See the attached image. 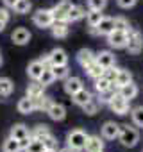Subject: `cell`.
Segmentation results:
<instances>
[{
    "label": "cell",
    "mask_w": 143,
    "mask_h": 152,
    "mask_svg": "<svg viewBox=\"0 0 143 152\" xmlns=\"http://www.w3.org/2000/svg\"><path fill=\"white\" fill-rule=\"evenodd\" d=\"M118 140H120V143L123 147H134L139 141V132H138V129L131 127L129 124H123V125H120Z\"/></svg>",
    "instance_id": "1"
},
{
    "label": "cell",
    "mask_w": 143,
    "mask_h": 152,
    "mask_svg": "<svg viewBox=\"0 0 143 152\" xmlns=\"http://www.w3.org/2000/svg\"><path fill=\"white\" fill-rule=\"evenodd\" d=\"M88 136H90V134H86L82 129H74V131H72V132L68 134L66 143H68V147H70L72 150L81 152V150H84V147H86Z\"/></svg>",
    "instance_id": "2"
},
{
    "label": "cell",
    "mask_w": 143,
    "mask_h": 152,
    "mask_svg": "<svg viewBox=\"0 0 143 152\" xmlns=\"http://www.w3.org/2000/svg\"><path fill=\"white\" fill-rule=\"evenodd\" d=\"M109 107H111V111H113V113H116V115L123 116V115H127V113L131 111V100L123 99V97L116 91V93H115V97H113V99H111V102H109Z\"/></svg>",
    "instance_id": "3"
},
{
    "label": "cell",
    "mask_w": 143,
    "mask_h": 152,
    "mask_svg": "<svg viewBox=\"0 0 143 152\" xmlns=\"http://www.w3.org/2000/svg\"><path fill=\"white\" fill-rule=\"evenodd\" d=\"M32 22H34V25L39 27V29H48V27H52V23H54V15H52L50 9H39V11L34 13Z\"/></svg>",
    "instance_id": "4"
},
{
    "label": "cell",
    "mask_w": 143,
    "mask_h": 152,
    "mask_svg": "<svg viewBox=\"0 0 143 152\" xmlns=\"http://www.w3.org/2000/svg\"><path fill=\"white\" fill-rule=\"evenodd\" d=\"M127 32H129V41H127L125 48L131 54H139L143 50V36H141V32L136 31V29H129Z\"/></svg>",
    "instance_id": "5"
},
{
    "label": "cell",
    "mask_w": 143,
    "mask_h": 152,
    "mask_svg": "<svg viewBox=\"0 0 143 152\" xmlns=\"http://www.w3.org/2000/svg\"><path fill=\"white\" fill-rule=\"evenodd\" d=\"M107 41L113 48H125L129 41V32L127 31H118L115 29L111 34H107Z\"/></svg>",
    "instance_id": "6"
},
{
    "label": "cell",
    "mask_w": 143,
    "mask_h": 152,
    "mask_svg": "<svg viewBox=\"0 0 143 152\" xmlns=\"http://www.w3.org/2000/svg\"><path fill=\"white\" fill-rule=\"evenodd\" d=\"M74 6L70 2V0H61L59 4H55L50 11H52V15H54V20H59V22H66V16H68V11H70V7Z\"/></svg>",
    "instance_id": "7"
},
{
    "label": "cell",
    "mask_w": 143,
    "mask_h": 152,
    "mask_svg": "<svg viewBox=\"0 0 143 152\" xmlns=\"http://www.w3.org/2000/svg\"><path fill=\"white\" fill-rule=\"evenodd\" d=\"M47 70V66H45V63L41 61V59H38V61H32V63H29V66H27V75L32 79V81H38L39 77H41V73Z\"/></svg>",
    "instance_id": "8"
},
{
    "label": "cell",
    "mask_w": 143,
    "mask_h": 152,
    "mask_svg": "<svg viewBox=\"0 0 143 152\" xmlns=\"http://www.w3.org/2000/svg\"><path fill=\"white\" fill-rule=\"evenodd\" d=\"M11 39H13V43H15V45L23 47V45H27V43L31 41V32H29L25 27H18V29H15V31H13Z\"/></svg>",
    "instance_id": "9"
},
{
    "label": "cell",
    "mask_w": 143,
    "mask_h": 152,
    "mask_svg": "<svg viewBox=\"0 0 143 152\" xmlns=\"http://www.w3.org/2000/svg\"><path fill=\"white\" fill-rule=\"evenodd\" d=\"M100 134H102L104 140H115L120 134V125L116 122H106L100 129Z\"/></svg>",
    "instance_id": "10"
},
{
    "label": "cell",
    "mask_w": 143,
    "mask_h": 152,
    "mask_svg": "<svg viewBox=\"0 0 143 152\" xmlns=\"http://www.w3.org/2000/svg\"><path fill=\"white\" fill-rule=\"evenodd\" d=\"M82 88H84V84H82L81 77H70V75H68V77L64 79V91L68 95H74V93H77Z\"/></svg>",
    "instance_id": "11"
},
{
    "label": "cell",
    "mask_w": 143,
    "mask_h": 152,
    "mask_svg": "<svg viewBox=\"0 0 143 152\" xmlns=\"http://www.w3.org/2000/svg\"><path fill=\"white\" fill-rule=\"evenodd\" d=\"M113 31H115V18H111V16H104V18L100 20V23L97 25L98 36H107V34H111Z\"/></svg>",
    "instance_id": "12"
},
{
    "label": "cell",
    "mask_w": 143,
    "mask_h": 152,
    "mask_svg": "<svg viewBox=\"0 0 143 152\" xmlns=\"http://www.w3.org/2000/svg\"><path fill=\"white\" fill-rule=\"evenodd\" d=\"M47 113H48V116H50L52 120H55V122H61V120H64V116H66V107H64L63 104L52 102V106L47 109Z\"/></svg>",
    "instance_id": "13"
},
{
    "label": "cell",
    "mask_w": 143,
    "mask_h": 152,
    "mask_svg": "<svg viewBox=\"0 0 143 152\" xmlns=\"http://www.w3.org/2000/svg\"><path fill=\"white\" fill-rule=\"evenodd\" d=\"M95 61H97L102 68L115 66V56H113L109 50H100L98 54H95Z\"/></svg>",
    "instance_id": "14"
},
{
    "label": "cell",
    "mask_w": 143,
    "mask_h": 152,
    "mask_svg": "<svg viewBox=\"0 0 143 152\" xmlns=\"http://www.w3.org/2000/svg\"><path fill=\"white\" fill-rule=\"evenodd\" d=\"M48 59H50V64L55 66V64H68V56L63 48H54L50 54H48Z\"/></svg>",
    "instance_id": "15"
},
{
    "label": "cell",
    "mask_w": 143,
    "mask_h": 152,
    "mask_svg": "<svg viewBox=\"0 0 143 152\" xmlns=\"http://www.w3.org/2000/svg\"><path fill=\"white\" fill-rule=\"evenodd\" d=\"M84 150L86 152H104V141H102V138L100 136H88Z\"/></svg>",
    "instance_id": "16"
},
{
    "label": "cell",
    "mask_w": 143,
    "mask_h": 152,
    "mask_svg": "<svg viewBox=\"0 0 143 152\" xmlns=\"http://www.w3.org/2000/svg\"><path fill=\"white\" fill-rule=\"evenodd\" d=\"M77 61H79V64L82 68H86L88 64H91L95 61V52H91L90 48H81L77 52Z\"/></svg>",
    "instance_id": "17"
},
{
    "label": "cell",
    "mask_w": 143,
    "mask_h": 152,
    "mask_svg": "<svg viewBox=\"0 0 143 152\" xmlns=\"http://www.w3.org/2000/svg\"><path fill=\"white\" fill-rule=\"evenodd\" d=\"M118 93H120L123 99L132 100V99H136V95H138V86L131 81V83H127V84L120 86V88H118Z\"/></svg>",
    "instance_id": "18"
},
{
    "label": "cell",
    "mask_w": 143,
    "mask_h": 152,
    "mask_svg": "<svg viewBox=\"0 0 143 152\" xmlns=\"http://www.w3.org/2000/svg\"><path fill=\"white\" fill-rule=\"evenodd\" d=\"M52 36L54 38H66L68 36V22H59V20H54L52 23Z\"/></svg>",
    "instance_id": "19"
},
{
    "label": "cell",
    "mask_w": 143,
    "mask_h": 152,
    "mask_svg": "<svg viewBox=\"0 0 143 152\" xmlns=\"http://www.w3.org/2000/svg\"><path fill=\"white\" fill-rule=\"evenodd\" d=\"M11 136L20 141V140H23V138H29V136H31V131H29V127L23 125V124H15V125L11 127Z\"/></svg>",
    "instance_id": "20"
},
{
    "label": "cell",
    "mask_w": 143,
    "mask_h": 152,
    "mask_svg": "<svg viewBox=\"0 0 143 152\" xmlns=\"http://www.w3.org/2000/svg\"><path fill=\"white\" fill-rule=\"evenodd\" d=\"M91 97H93V95H91V93H90L86 88H82V90H79L77 93H74V95H72V100H74L77 106H81V107H82V106H84L88 100H91Z\"/></svg>",
    "instance_id": "21"
},
{
    "label": "cell",
    "mask_w": 143,
    "mask_h": 152,
    "mask_svg": "<svg viewBox=\"0 0 143 152\" xmlns=\"http://www.w3.org/2000/svg\"><path fill=\"white\" fill-rule=\"evenodd\" d=\"M104 70H106V68H102L97 61H93L91 64H88V66L84 68V72L90 75L93 81H95V79H98V77H102V75H104Z\"/></svg>",
    "instance_id": "22"
},
{
    "label": "cell",
    "mask_w": 143,
    "mask_h": 152,
    "mask_svg": "<svg viewBox=\"0 0 143 152\" xmlns=\"http://www.w3.org/2000/svg\"><path fill=\"white\" fill-rule=\"evenodd\" d=\"M32 104H34V109L47 111V109L52 106V99L43 93V95H39V97H34V99H32Z\"/></svg>",
    "instance_id": "23"
},
{
    "label": "cell",
    "mask_w": 143,
    "mask_h": 152,
    "mask_svg": "<svg viewBox=\"0 0 143 152\" xmlns=\"http://www.w3.org/2000/svg\"><path fill=\"white\" fill-rule=\"evenodd\" d=\"M16 107H18V111H20L22 115H31L32 111H36V109H34V104H32V99H31V97H23V99H20Z\"/></svg>",
    "instance_id": "24"
},
{
    "label": "cell",
    "mask_w": 143,
    "mask_h": 152,
    "mask_svg": "<svg viewBox=\"0 0 143 152\" xmlns=\"http://www.w3.org/2000/svg\"><path fill=\"white\" fill-rule=\"evenodd\" d=\"M15 90V83L7 77H0V97H9Z\"/></svg>",
    "instance_id": "25"
},
{
    "label": "cell",
    "mask_w": 143,
    "mask_h": 152,
    "mask_svg": "<svg viewBox=\"0 0 143 152\" xmlns=\"http://www.w3.org/2000/svg\"><path fill=\"white\" fill-rule=\"evenodd\" d=\"M82 16H86L84 7H81V6H72V7H70V11H68L66 22H77V20H81Z\"/></svg>",
    "instance_id": "26"
},
{
    "label": "cell",
    "mask_w": 143,
    "mask_h": 152,
    "mask_svg": "<svg viewBox=\"0 0 143 152\" xmlns=\"http://www.w3.org/2000/svg\"><path fill=\"white\" fill-rule=\"evenodd\" d=\"M43 90H45V86L39 81H34V83H31L27 86V97H31V99L39 97V95H43Z\"/></svg>",
    "instance_id": "27"
},
{
    "label": "cell",
    "mask_w": 143,
    "mask_h": 152,
    "mask_svg": "<svg viewBox=\"0 0 143 152\" xmlns=\"http://www.w3.org/2000/svg\"><path fill=\"white\" fill-rule=\"evenodd\" d=\"M82 109H84V113L86 115H97L98 113V109H100V100L98 99H95V97H91V100H88L84 106H82Z\"/></svg>",
    "instance_id": "28"
},
{
    "label": "cell",
    "mask_w": 143,
    "mask_h": 152,
    "mask_svg": "<svg viewBox=\"0 0 143 152\" xmlns=\"http://www.w3.org/2000/svg\"><path fill=\"white\" fill-rule=\"evenodd\" d=\"M50 134V129H48V125H45V124H39V125H36L32 131H31V138H36V140H43V138H47Z\"/></svg>",
    "instance_id": "29"
},
{
    "label": "cell",
    "mask_w": 143,
    "mask_h": 152,
    "mask_svg": "<svg viewBox=\"0 0 143 152\" xmlns=\"http://www.w3.org/2000/svg\"><path fill=\"white\" fill-rule=\"evenodd\" d=\"M20 150H22L20 148V141L16 138H13V136H9L4 141V145H2V152H20Z\"/></svg>",
    "instance_id": "30"
},
{
    "label": "cell",
    "mask_w": 143,
    "mask_h": 152,
    "mask_svg": "<svg viewBox=\"0 0 143 152\" xmlns=\"http://www.w3.org/2000/svg\"><path fill=\"white\" fill-rule=\"evenodd\" d=\"M131 81H132V73H131L129 70H118L116 81H115V86H116V88H120V86H123V84H127V83H131Z\"/></svg>",
    "instance_id": "31"
},
{
    "label": "cell",
    "mask_w": 143,
    "mask_h": 152,
    "mask_svg": "<svg viewBox=\"0 0 143 152\" xmlns=\"http://www.w3.org/2000/svg\"><path fill=\"white\" fill-rule=\"evenodd\" d=\"M104 18L102 11H95V9H90V13H86V20H88V25L90 27H97L100 23V20Z\"/></svg>",
    "instance_id": "32"
},
{
    "label": "cell",
    "mask_w": 143,
    "mask_h": 152,
    "mask_svg": "<svg viewBox=\"0 0 143 152\" xmlns=\"http://www.w3.org/2000/svg\"><path fill=\"white\" fill-rule=\"evenodd\" d=\"M52 73H54L55 79L64 81L68 77V73H70V68H68V64H55V66H52Z\"/></svg>",
    "instance_id": "33"
},
{
    "label": "cell",
    "mask_w": 143,
    "mask_h": 152,
    "mask_svg": "<svg viewBox=\"0 0 143 152\" xmlns=\"http://www.w3.org/2000/svg\"><path fill=\"white\" fill-rule=\"evenodd\" d=\"M115 84L107 79V77H98V79H95V90H97V93H100V91H106V90H109V88H113Z\"/></svg>",
    "instance_id": "34"
},
{
    "label": "cell",
    "mask_w": 143,
    "mask_h": 152,
    "mask_svg": "<svg viewBox=\"0 0 143 152\" xmlns=\"http://www.w3.org/2000/svg\"><path fill=\"white\" fill-rule=\"evenodd\" d=\"M31 7H32L31 0H18L13 9H15V13H18V15H27V13L31 11Z\"/></svg>",
    "instance_id": "35"
},
{
    "label": "cell",
    "mask_w": 143,
    "mask_h": 152,
    "mask_svg": "<svg viewBox=\"0 0 143 152\" xmlns=\"http://www.w3.org/2000/svg\"><path fill=\"white\" fill-rule=\"evenodd\" d=\"M45 150L47 148H45L43 141L41 140H36V138H31V141H29V145L25 148V152H45Z\"/></svg>",
    "instance_id": "36"
},
{
    "label": "cell",
    "mask_w": 143,
    "mask_h": 152,
    "mask_svg": "<svg viewBox=\"0 0 143 152\" xmlns=\"http://www.w3.org/2000/svg\"><path fill=\"white\" fill-rule=\"evenodd\" d=\"M131 118H132L134 125L143 127V106H138V107L131 109Z\"/></svg>",
    "instance_id": "37"
},
{
    "label": "cell",
    "mask_w": 143,
    "mask_h": 152,
    "mask_svg": "<svg viewBox=\"0 0 143 152\" xmlns=\"http://www.w3.org/2000/svg\"><path fill=\"white\" fill-rule=\"evenodd\" d=\"M45 88L47 86H50V84H54V81H55V77H54V73H52V68H47L43 73H41V77L38 79Z\"/></svg>",
    "instance_id": "38"
},
{
    "label": "cell",
    "mask_w": 143,
    "mask_h": 152,
    "mask_svg": "<svg viewBox=\"0 0 143 152\" xmlns=\"http://www.w3.org/2000/svg\"><path fill=\"white\" fill-rule=\"evenodd\" d=\"M115 90L113 88H109V90H106V91H100L98 93V100H100V104H109L111 102V99L115 97Z\"/></svg>",
    "instance_id": "39"
},
{
    "label": "cell",
    "mask_w": 143,
    "mask_h": 152,
    "mask_svg": "<svg viewBox=\"0 0 143 152\" xmlns=\"http://www.w3.org/2000/svg\"><path fill=\"white\" fill-rule=\"evenodd\" d=\"M115 29H118V31H129L131 27H129L127 18H123V16H116V18H115Z\"/></svg>",
    "instance_id": "40"
},
{
    "label": "cell",
    "mask_w": 143,
    "mask_h": 152,
    "mask_svg": "<svg viewBox=\"0 0 143 152\" xmlns=\"http://www.w3.org/2000/svg\"><path fill=\"white\" fill-rule=\"evenodd\" d=\"M41 141H43L45 148H50V150H57V140H55L52 134H48V136H47V138H43Z\"/></svg>",
    "instance_id": "41"
},
{
    "label": "cell",
    "mask_w": 143,
    "mask_h": 152,
    "mask_svg": "<svg viewBox=\"0 0 143 152\" xmlns=\"http://www.w3.org/2000/svg\"><path fill=\"white\" fill-rule=\"evenodd\" d=\"M106 4H107V0H88L90 9H95V11H104Z\"/></svg>",
    "instance_id": "42"
},
{
    "label": "cell",
    "mask_w": 143,
    "mask_h": 152,
    "mask_svg": "<svg viewBox=\"0 0 143 152\" xmlns=\"http://www.w3.org/2000/svg\"><path fill=\"white\" fill-rule=\"evenodd\" d=\"M116 75H118V68H115V66H109V68L104 70V77H107L113 84H115V81H116Z\"/></svg>",
    "instance_id": "43"
},
{
    "label": "cell",
    "mask_w": 143,
    "mask_h": 152,
    "mask_svg": "<svg viewBox=\"0 0 143 152\" xmlns=\"http://www.w3.org/2000/svg\"><path fill=\"white\" fill-rule=\"evenodd\" d=\"M138 0H116V4L122 7V9H129V7H134V4Z\"/></svg>",
    "instance_id": "44"
},
{
    "label": "cell",
    "mask_w": 143,
    "mask_h": 152,
    "mask_svg": "<svg viewBox=\"0 0 143 152\" xmlns=\"http://www.w3.org/2000/svg\"><path fill=\"white\" fill-rule=\"evenodd\" d=\"M9 11L6 9V7H0V22H4V23H7L9 22Z\"/></svg>",
    "instance_id": "45"
},
{
    "label": "cell",
    "mask_w": 143,
    "mask_h": 152,
    "mask_svg": "<svg viewBox=\"0 0 143 152\" xmlns=\"http://www.w3.org/2000/svg\"><path fill=\"white\" fill-rule=\"evenodd\" d=\"M29 141H31V136H29V138L20 140V148H22V150H25V148H27V145H29Z\"/></svg>",
    "instance_id": "46"
},
{
    "label": "cell",
    "mask_w": 143,
    "mask_h": 152,
    "mask_svg": "<svg viewBox=\"0 0 143 152\" xmlns=\"http://www.w3.org/2000/svg\"><path fill=\"white\" fill-rule=\"evenodd\" d=\"M16 2H18V0H4V6H6V7H11V9H13Z\"/></svg>",
    "instance_id": "47"
},
{
    "label": "cell",
    "mask_w": 143,
    "mask_h": 152,
    "mask_svg": "<svg viewBox=\"0 0 143 152\" xmlns=\"http://www.w3.org/2000/svg\"><path fill=\"white\" fill-rule=\"evenodd\" d=\"M59 152H75V150H72L70 147H66V148H63V150H59Z\"/></svg>",
    "instance_id": "48"
},
{
    "label": "cell",
    "mask_w": 143,
    "mask_h": 152,
    "mask_svg": "<svg viewBox=\"0 0 143 152\" xmlns=\"http://www.w3.org/2000/svg\"><path fill=\"white\" fill-rule=\"evenodd\" d=\"M4 29H6V23H4V22H0V32H2Z\"/></svg>",
    "instance_id": "49"
},
{
    "label": "cell",
    "mask_w": 143,
    "mask_h": 152,
    "mask_svg": "<svg viewBox=\"0 0 143 152\" xmlns=\"http://www.w3.org/2000/svg\"><path fill=\"white\" fill-rule=\"evenodd\" d=\"M45 152H57V150H50V148H47V150H45Z\"/></svg>",
    "instance_id": "50"
},
{
    "label": "cell",
    "mask_w": 143,
    "mask_h": 152,
    "mask_svg": "<svg viewBox=\"0 0 143 152\" xmlns=\"http://www.w3.org/2000/svg\"><path fill=\"white\" fill-rule=\"evenodd\" d=\"M0 64H2V54H0Z\"/></svg>",
    "instance_id": "51"
}]
</instances>
